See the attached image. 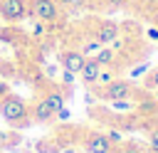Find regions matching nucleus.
Returning <instances> with one entry per match:
<instances>
[{"mask_svg": "<svg viewBox=\"0 0 158 153\" xmlns=\"http://www.w3.org/2000/svg\"><path fill=\"white\" fill-rule=\"evenodd\" d=\"M27 114H30V109H27V104H25L20 96L5 94V96L0 99V116H2L7 123L20 126V123L27 121Z\"/></svg>", "mask_w": 158, "mask_h": 153, "instance_id": "1", "label": "nucleus"}, {"mask_svg": "<svg viewBox=\"0 0 158 153\" xmlns=\"http://www.w3.org/2000/svg\"><path fill=\"white\" fill-rule=\"evenodd\" d=\"M99 72H101V64H99L94 57H91V59H84V67L79 69V74H81V79H84L86 86H89V84H96Z\"/></svg>", "mask_w": 158, "mask_h": 153, "instance_id": "8", "label": "nucleus"}, {"mask_svg": "<svg viewBox=\"0 0 158 153\" xmlns=\"http://www.w3.org/2000/svg\"><path fill=\"white\" fill-rule=\"evenodd\" d=\"M148 37H151L153 42H158V30H156V27H148Z\"/></svg>", "mask_w": 158, "mask_h": 153, "instance_id": "21", "label": "nucleus"}, {"mask_svg": "<svg viewBox=\"0 0 158 153\" xmlns=\"http://www.w3.org/2000/svg\"><path fill=\"white\" fill-rule=\"evenodd\" d=\"M121 153H143V146L141 143H133V141H128L126 146H123V151Z\"/></svg>", "mask_w": 158, "mask_h": 153, "instance_id": "13", "label": "nucleus"}, {"mask_svg": "<svg viewBox=\"0 0 158 153\" xmlns=\"http://www.w3.org/2000/svg\"><path fill=\"white\" fill-rule=\"evenodd\" d=\"M146 84H148V86H153V89L158 86V69H153V72H151V76L146 79Z\"/></svg>", "mask_w": 158, "mask_h": 153, "instance_id": "16", "label": "nucleus"}, {"mask_svg": "<svg viewBox=\"0 0 158 153\" xmlns=\"http://www.w3.org/2000/svg\"><path fill=\"white\" fill-rule=\"evenodd\" d=\"M131 81H126V79H111L109 84H104L96 94L101 96V99H106V101H116V99H128L131 96Z\"/></svg>", "mask_w": 158, "mask_h": 153, "instance_id": "2", "label": "nucleus"}, {"mask_svg": "<svg viewBox=\"0 0 158 153\" xmlns=\"http://www.w3.org/2000/svg\"><path fill=\"white\" fill-rule=\"evenodd\" d=\"M44 101H47V104L54 109V114H57V111L64 106V99H62V94H57V91H54V94H47V96H44Z\"/></svg>", "mask_w": 158, "mask_h": 153, "instance_id": "12", "label": "nucleus"}, {"mask_svg": "<svg viewBox=\"0 0 158 153\" xmlns=\"http://www.w3.org/2000/svg\"><path fill=\"white\" fill-rule=\"evenodd\" d=\"M101 44H109V42H114V39H118V25L116 22H101L99 25V30H96V35H94Z\"/></svg>", "mask_w": 158, "mask_h": 153, "instance_id": "7", "label": "nucleus"}, {"mask_svg": "<svg viewBox=\"0 0 158 153\" xmlns=\"http://www.w3.org/2000/svg\"><path fill=\"white\" fill-rule=\"evenodd\" d=\"M30 12L40 20V22H54L62 12V7L57 5V0H32Z\"/></svg>", "mask_w": 158, "mask_h": 153, "instance_id": "3", "label": "nucleus"}, {"mask_svg": "<svg viewBox=\"0 0 158 153\" xmlns=\"http://www.w3.org/2000/svg\"><path fill=\"white\" fill-rule=\"evenodd\" d=\"M106 138H109V141H121V136H118L116 131H109V136H106Z\"/></svg>", "mask_w": 158, "mask_h": 153, "instance_id": "23", "label": "nucleus"}, {"mask_svg": "<svg viewBox=\"0 0 158 153\" xmlns=\"http://www.w3.org/2000/svg\"><path fill=\"white\" fill-rule=\"evenodd\" d=\"M101 47H104V44H101V42L96 39V37H91V39H86V42L81 44V49H79V52H81L84 57H94V54H96V52H99Z\"/></svg>", "mask_w": 158, "mask_h": 153, "instance_id": "10", "label": "nucleus"}, {"mask_svg": "<svg viewBox=\"0 0 158 153\" xmlns=\"http://www.w3.org/2000/svg\"><path fill=\"white\" fill-rule=\"evenodd\" d=\"M0 17L5 22H20L27 17L25 0H0Z\"/></svg>", "mask_w": 158, "mask_h": 153, "instance_id": "4", "label": "nucleus"}, {"mask_svg": "<svg viewBox=\"0 0 158 153\" xmlns=\"http://www.w3.org/2000/svg\"><path fill=\"white\" fill-rule=\"evenodd\" d=\"M32 118H35V121H40V123H47V121H52V118H54V109H52L44 99H40V101L35 104V109H32Z\"/></svg>", "mask_w": 158, "mask_h": 153, "instance_id": "9", "label": "nucleus"}, {"mask_svg": "<svg viewBox=\"0 0 158 153\" xmlns=\"http://www.w3.org/2000/svg\"><path fill=\"white\" fill-rule=\"evenodd\" d=\"M62 79H64L67 84H72V81H74V72H67V69H64V74H62Z\"/></svg>", "mask_w": 158, "mask_h": 153, "instance_id": "19", "label": "nucleus"}, {"mask_svg": "<svg viewBox=\"0 0 158 153\" xmlns=\"http://www.w3.org/2000/svg\"><path fill=\"white\" fill-rule=\"evenodd\" d=\"M146 69H148V67H146V64H138V67H136V69H133V72H131V76H133V79H136V76H141V74H143V72H146Z\"/></svg>", "mask_w": 158, "mask_h": 153, "instance_id": "18", "label": "nucleus"}, {"mask_svg": "<svg viewBox=\"0 0 158 153\" xmlns=\"http://www.w3.org/2000/svg\"><path fill=\"white\" fill-rule=\"evenodd\" d=\"M84 151L86 153H109L111 151V141L104 136V133H91L84 143Z\"/></svg>", "mask_w": 158, "mask_h": 153, "instance_id": "6", "label": "nucleus"}, {"mask_svg": "<svg viewBox=\"0 0 158 153\" xmlns=\"http://www.w3.org/2000/svg\"><path fill=\"white\" fill-rule=\"evenodd\" d=\"M153 99H156V101H158V86H156V94H153Z\"/></svg>", "mask_w": 158, "mask_h": 153, "instance_id": "25", "label": "nucleus"}, {"mask_svg": "<svg viewBox=\"0 0 158 153\" xmlns=\"http://www.w3.org/2000/svg\"><path fill=\"white\" fill-rule=\"evenodd\" d=\"M111 5H126V2H131V0H109Z\"/></svg>", "mask_w": 158, "mask_h": 153, "instance_id": "24", "label": "nucleus"}, {"mask_svg": "<svg viewBox=\"0 0 158 153\" xmlns=\"http://www.w3.org/2000/svg\"><path fill=\"white\" fill-rule=\"evenodd\" d=\"M148 148H151L153 153H158V128H156V131L148 136Z\"/></svg>", "mask_w": 158, "mask_h": 153, "instance_id": "14", "label": "nucleus"}, {"mask_svg": "<svg viewBox=\"0 0 158 153\" xmlns=\"http://www.w3.org/2000/svg\"><path fill=\"white\" fill-rule=\"evenodd\" d=\"M84 54L79 52V49H67V52H62V57H59V62H62V67L67 69V72H79L81 67H84Z\"/></svg>", "mask_w": 158, "mask_h": 153, "instance_id": "5", "label": "nucleus"}, {"mask_svg": "<svg viewBox=\"0 0 158 153\" xmlns=\"http://www.w3.org/2000/svg\"><path fill=\"white\" fill-rule=\"evenodd\" d=\"M57 5L59 7H77V5H81V0H57Z\"/></svg>", "mask_w": 158, "mask_h": 153, "instance_id": "17", "label": "nucleus"}, {"mask_svg": "<svg viewBox=\"0 0 158 153\" xmlns=\"http://www.w3.org/2000/svg\"><path fill=\"white\" fill-rule=\"evenodd\" d=\"M5 94H10V86H7L5 81H0V99H2Z\"/></svg>", "mask_w": 158, "mask_h": 153, "instance_id": "22", "label": "nucleus"}, {"mask_svg": "<svg viewBox=\"0 0 158 153\" xmlns=\"http://www.w3.org/2000/svg\"><path fill=\"white\" fill-rule=\"evenodd\" d=\"M111 79H114V74H111V72H104V69H101V72H99V79H96V84H101V86H104V84H109Z\"/></svg>", "mask_w": 158, "mask_h": 153, "instance_id": "15", "label": "nucleus"}, {"mask_svg": "<svg viewBox=\"0 0 158 153\" xmlns=\"http://www.w3.org/2000/svg\"><path fill=\"white\" fill-rule=\"evenodd\" d=\"M54 116H57V118H62V121H64V118H69V111H67V109H64V106H62V109H59V111H57V114H54Z\"/></svg>", "mask_w": 158, "mask_h": 153, "instance_id": "20", "label": "nucleus"}, {"mask_svg": "<svg viewBox=\"0 0 158 153\" xmlns=\"http://www.w3.org/2000/svg\"><path fill=\"white\" fill-rule=\"evenodd\" d=\"M94 59H96V62H99L101 67H104V64H111V62H114V49L104 44V47H101V49H99V52L94 54Z\"/></svg>", "mask_w": 158, "mask_h": 153, "instance_id": "11", "label": "nucleus"}, {"mask_svg": "<svg viewBox=\"0 0 158 153\" xmlns=\"http://www.w3.org/2000/svg\"><path fill=\"white\" fill-rule=\"evenodd\" d=\"M0 57H2V54H0Z\"/></svg>", "mask_w": 158, "mask_h": 153, "instance_id": "26", "label": "nucleus"}]
</instances>
